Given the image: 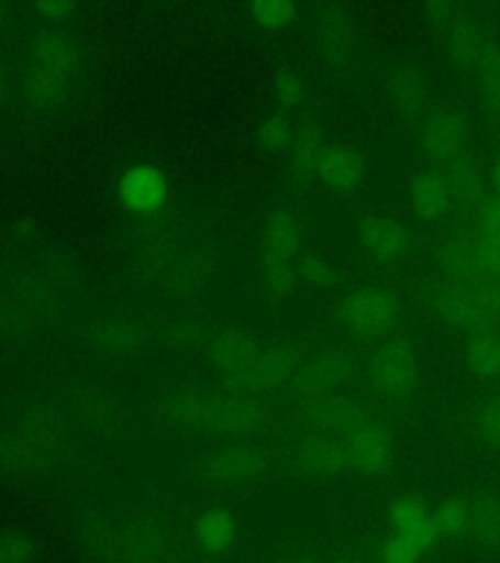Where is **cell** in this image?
Returning a JSON list of instances; mask_svg holds the SVG:
<instances>
[{"instance_id":"29","label":"cell","mask_w":500,"mask_h":563,"mask_svg":"<svg viewBox=\"0 0 500 563\" xmlns=\"http://www.w3.org/2000/svg\"><path fill=\"white\" fill-rule=\"evenodd\" d=\"M467 522L471 527V534L479 544H500V501L491 495H477L469 509Z\"/></svg>"},{"instance_id":"10","label":"cell","mask_w":500,"mask_h":563,"mask_svg":"<svg viewBox=\"0 0 500 563\" xmlns=\"http://www.w3.org/2000/svg\"><path fill=\"white\" fill-rule=\"evenodd\" d=\"M263 470V452L251 446L213 450L198 462V474L213 484H246Z\"/></svg>"},{"instance_id":"9","label":"cell","mask_w":500,"mask_h":563,"mask_svg":"<svg viewBox=\"0 0 500 563\" xmlns=\"http://www.w3.org/2000/svg\"><path fill=\"white\" fill-rule=\"evenodd\" d=\"M467 143H469V125L466 118L456 110L442 108L422 120V151L432 161L446 165L466 153Z\"/></svg>"},{"instance_id":"31","label":"cell","mask_w":500,"mask_h":563,"mask_svg":"<svg viewBox=\"0 0 500 563\" xmlns=\"http://www.w3.org/2000/svg\"><path fill=\"white\" fill-rule=\"evenodd\" d=\"M264 288L270 298H286L293 288L296 282V266L293 258H280V256H263Z\"/></svg>"},{"instance_id":"44","label":"cell","mask_w":500,"mask_h":563,"mask_svg":"<svg viewBox=\"0 0 500 563\" xmlns=\"http://www.w3.org/2000/svg\"><path fill=\"white\" fill-rule=\"evenodd\" d=\"M276 95L286 108H296L303 102L305 88L293 70L284 69L278 73V79H276Z\"/></svg>"},{"instance_id":"35","label":"cell","mask_w":500,"mask_h":563,"mask_svg":"<svg viewBox=\"0 0 500 563\" xmlns=\"http://www.w3.org/2000/svg\"><path fill=\"white\" fill-rule=\"evenodd\" d=\"M467 358L475 372L491 376L500 372V339L492 334H477L474 343L469 344Z\"/></svg>"},{"instance_id":"39","label":"cell","mask_w":500,"mask_h":563,"mask_svg":"<svg viewBox=\"0 0 500 563\" xmlns=\"http://www.w3.org/2000/svg\"><path fill=\"white\" fill-rule=\"evenodd\" d=\"M32 319L34 317L18 301L16 296H0V331L22 333Z\"/></svg>"},{"instance_id":"19","label":"cell","mask_w":500,"mask_h":563,"mask_svg":"<svg viewBox=\"0 0 500 563\" xmlns=\"http://www.w3.org/2000/svg\"><path fill=\"white\" fill-rule=\"evenodd\" d=\"M444 183L448 188L449 200L457 206L474 208L484 198V175L471 155H459L446 163Z\"/></svg>"},{"instance_id":"37","label":"cell","mask_w":500,"mask_h":563,"mask_svg":"<svg viewBox=\"0 0 500 563\" xmlns=\"http://www.w3.org/2000/svg\"><path fill=\"white\" fill-rule=\"evenodd\" d=\"M24 18L20 16L14 0H0V45L9 49L14 57L20 52V37H22Z\"/></svg>"},{"instance_id":"2","label":"cell","mask_w":500,"mask_h":563,"mask_svg":"<svg viewBox=\"0 0 500 563\" xmlns=\"http://www.w3.org/2000/svg\"><path fill=\"white\" fill-rule=\"evenodd\" d=\"M18 57L40 63L87 82L95 75V55L87 40L67 24L24 22Z\"/></svg>"},{"instance_id":"12","label":"cell","mask_w":500,"mask_h":563,"mask_svg":"<svg viewBox=\"0 0 500 563\" xmlns=\"http://www.w3.org/2000/svg\"><path fill=\"white\" fill-rule=\"evenodd\" d=\"M316 175L331 190L352 192L364 180L366 158L360 151L352 150L346 145H331L325 147L321 155Z\"/></svg>"},{"instance_id":"13","label":"cell","mask_w":500,"mask_h":563,"mask_svg":"<svg viewBox=\"0 0 500 563\" xmlns=\"http://www.w3.org/2000/svg\"><path fill=\"white\" fill-rule=\"evenodd\" d=\"M323 151L325 145L321 123L313 115L303 118L291 140L290 175L293 185L305 186L315 178Z\"/></svg>"},{"instance_id":"27","label":"cell","mask_w":500,"mask_h":563,"mask_svg":"<svg viewBox=\"0 0 500 563\" xmlns=\"http://www.w3.org/2000/svg\"><path fill=\"white\" fill-rule=\"evenodd\" d=\"M391 520L399 530V534L411 538L421 545L422 550L429 548L438 534L434 519L426 515L422 505L411 499H401L391 507Z\"/></svg>"},{"instance_id":"41","label":"cell","mask_w":500,"mask_h":563,"mask_svg":"<svg viewBox=\"0 0 500 563\" xmlns=\"http://www.w3.org/2000/svg\"><path fill=\"white\" fill-rule=\"evenodd\" d=\"M35 545L32 540L14 532L0 534V563H18L34 560Z\"/></svg>"},{"instance_id":"3","label":"cell","mask_w":500,"mask_h":563,"mask_svg":"<svg viewBox=\"0 0 500 563\" xmlns=\"http://www.w3.org/2000/svg\"><path fill=\"white\" fill-rule=\"evenodd\" d=\"M87 90V82L49 69L40 63L16 57L14 104L37 120H52L69 112Z\"/></svg>"},{"instance_id":"14","label":"cell","mask_w":500,"mask_h":563,"mask_svg":"<svg viewBox=\"0 0 500 563\" xmlns=\"http://www.w3.org/2000/svg\"><path fill=\"white\" fill-rule=\"evenodd\" d=\"M396 316V301L381 290L356 291L344 303V319L354 331L384 329L393 323Z\"/></svg>"},{"instance_id":"47","label":"cell","mask_w":500,"mask_h":563,"mask_svg":"<svg viewBox=\"0 0 500 563\" xmlns=\"http://www.w3.org/2000/svg\"><path fill=\"white\" fill-rule=\"evenodd\" d=\"M481 221H484V231L487 239L500 243V196L485 203Z\"/></svg>"},{"instance_id":"46","label":"cell","mask_w":500,"mask_h":563,"mask_svg":"<svg viewBox=\"0 0 500 563\" xmlns=\"http://www.w3.org/2000/svg\"><path fill=\"white\" fill-rule=\"evenodd\" d=\"M421 554V545L416 544L411 538L403 537V534H399L396 540H391V542L384 548V558H386L387 562H414Z\"/></svg>"},{"instance_id":"11","label":"cell","mask_w":500,"mask_h":563,"mask_svg":"<svg viewBox=\"0 0 500 563\" xmlns=\"http://www.w3.org/2000/svg\"><path fill=\"white\" fill-rule=\"evenodd\" d=\"M120 202L140 216H151L163 210L167 203V178L160 170L149 165H137L123 173L118 183Z\"/></svg>"},{"instance_id":"15","label":"cell","mask_w":500,"mask_h":563,"mask_svg":"<svg viewBox=\"0 0 500 563\" xmlns=\"http://www.w3.org/2000/svg\"><path fill=\"white\" fill-rule=\"evenodd\" d=\"M360 239L371 255L393 261L409 251L407 229L391 218L364 216L358 223Z\"/></svg>"},{"instance_id":"28","label":"cell","mask_w":500,"mask_h":563,"mask_svg":"<svg viewBox=\"0 0 500 563\" xmlns=\"http://www.w3.org/2000/svg\"><path fill=\"white\" fill-rule=\"evenodd\" d=\"M411 202L421 220H438L449 202L448 188L444 178L436 175L416 176L411 185Z\"/></svg>"},{"instance_id":"48","label":"cell","mask_w":500,"mask_h":563,"mask_svg":"<svg viewBox=\"0 0 500 563\" xmlns=\"http://www.w3.org/2000/svg\"><path fill=\"white\" fill-rule=\"evenodd\" d=\"M481 261H484L485 273L500 278V243L499 241H485L481 245Z\"/></svg>"},{"instance_id":"30","label":"cell","mask_w":500,"mask_h":563,"mask_svg":"<svg viewBox=\"0 0 500 563\" xmlns=\"http://www.w3.org/2000/svg\"><path fill=\"white\" fill-rule=\"evenodd\" d=\"M196 530H198V538L205 550L225 552L229 545L233 544V538H235V519L229 510L215 507V509L202 512Z\"/></svg>"},{"instance_id":"5","label":"cell","mask_w":500,"mask_h":563,"mask_svg":"<svg viewBox=\"0 0 500 563\" xmlns=\"http://www.w3.org/2000/svg\"><path fill=\"white\" fill-rule=\"evenodd\" d=\"M495 42L497 40L484 20L466 7L454 20L448 34L440 45L446 53L452 69H456L464 77H474L485 53Z\"/></svg>"},{"instance_id":"40","label":"cell","mask_w":500,"mask_h":563,"mask_svg":"<svg viewBox=\"0 0 500 563\" xmlns=\"http://www.w3.org/2000/svg\"><path fill=\"white\" fill-rule=\"evenodd\" d=\"M299 274L316 288L329 290L338 284V274L334 273L333 266L319 256H305L299 263Z\"/></svg>"},{"instance_id":"22","label":"cell","mask_w":500,"mask_h":563,"mask_svg":"<svg viewBox=\"0 0 500 563\" xmlns=\"http://www.w3.org/2000/svg\"><path fill=\"white\" fill-rule=\"evenodd\" d=\"M479 108L487 120L500 122V42L487 49L474 75Z\"/></svg>"},{"instance_id":"17","label":"cell","mask_w":500,"mask_h":563,"mask_svg":"<svg viewBox=\"0 0 500 563\" xmlns=\"http://www.w3.org/2000/svg\"><path fill=\"white\" fill-rule=\"evenodd\" d=\"M88 339L95 349L110 356H130L143 344L140 327L123 317L98 319L88 329Z\"/></svg>"},{"instance_id":"1","label":"cell","mask_w":500,"mask_h":563,"mask_svg":"<svg viewBox=\"0 0 500 563\" xmlns=\"http://www.w3.org/2000/svg\"><path fill=\"white\" fill-rule=\"evenodd\" d=\"M308 37L316 67L326 79L344 80L360 67V27L344 0H308Z\"/></svg>"},{"instance_id":"34","label":"cell","mask_w":500,"mask_h":563,"mask_svg":"<svg viewBox=\"0 0 500 563\" xmlns=\"http://www.w3.org/2000/svg\"><path fill=\"white\" fill-rule=\"evenodd\" d=\"M471 421L477 439L489 449L500 450V397H491L479 405Z\"/></svg>"},{"instance_id":"49","label":"cell","mask_w":500,"mask_h":563,"mask_svg":"<svg viewBox=\"0 0 500 563\" xmlns=\"http://www.w3.org/2000/svg\"><path fill=\"white\" fill-rule=\"evenodd\" d=\"M492 183H495V188H497V192L500 196V158L495 163V168H492Z\"/></svg>"},{"instance_id":"42","label":"cell","mask_w":500,"mask_h":563,"mask_svg":"<svg viewBox=\"0 0 500 563\" xmlns=\"http://www.w3.org/2000/svg\"><path fill=\"white\" fill-rule=\"evenodd\" d=\"M16 97V57L0 45V110L14 104Z\"/></svg>"},{"instance_id":"8","label":"cell","mask_w":500,"mask_h":563,"mask_svg":"<svg viewBox=\"0 0 500 563\" xmlns=\"http://www.w3.org/2000/svg\"><path fill=\"white\" fill-rule=\"evenodd\" d=\"M386 82L389 98L404 123L416 125L429 115V85L416 63L411 59L393 63L387 70Z\"/></svg>"},{"instance_id":"26","label":"cell","mask_w":500,"mask_h":563,"mask_svg":"<svg viewBox=\"0 0 500 563\" xmlns=\"http://www.w3.org/2000/svg\"><path fill=\"white\" fill-rule=\"evenodd\" d=\"M348 450H351L352 460L366 472L384 470L391 457L389 437L374 424L354 432Z\"/></svg>"},{"instance_id":"24","label":"cell","mask_w":500,"mask_h":563,"mask_svg":"<svg viewBox=\"0 0 500 563\" xmlns=\"http://www.w3.org/2000/svg\"><path fill=\"white\" fill-rule=\"evenodd\" d=\"M440 268L448 274L452 280L474 282L485 274L481 261V245H471L466 241H449L438 251Z\"/></svg>"},{"instance_id":"23","label":"cell","mask_w":500,"mask_h":563,"mask_svg":"<svg viewBox=\"0 0 500 563\" xmlns=\"http://www.w3.org/2000/svg\"><path fill=\"white\" fill-rule=\"evenodd\" d=\"M299 223L290 210H276L266 220L263 231V256L293 258L299 246Z\"/></svg>"},{"instance_id":"32","label":"cell","mask_w":500,"mask_h":563,"mask_svg":"<svg viewBox=\"0 0 500 563\" xmlns=\"http://www.w3.org/2000/svg\"><path fill=\"white\" fill-rule=\"evenodd\" d=\"M77 413L80 421L97 431H110L120 424V409H115V405L108 401L105 397H80L77 401Z\"/></svg>"},{"instance_id":"16","label":"cell","mask_w":500,"mask_h":563,"mask_svg":"<svg viewBox=\"0 0 500 563\" xmlns=\"http://www.w3.org/2000/svg\"><path fill=\"white\" fill-rule=\"evenodd\" d=\"M348 356L331 352L311 362L296 378V391L303 397H319L333 391L351 376Z\"/></svg>"},{"instance_id":"38","label":"cell","mask_w":500,"mask_h":563,"mask_svg":"<svg viewBox=\"0 0 500 563\" xmlns=\"http://www.w3.org/2000/svg\"><path fill=\"white\" fill-rule=\"evenodd\" d=\"M256 140L264 150L268 151H281L290 147L291 140H293L290 122L284 115L268 118L256 133Z\"/></svg>"},{"instance_id":"43","label":"cell","mask_w":500,"mask_h":563,"mask_svg":"<svg viewBox=\"0 0 500 563\" xmlns=\"http://www.w3.org/2000/svg\"><path fill=\"white\" fill-rule=\"evenodd\" d=\"M35 14L44 22L67 24L79 9V0H34Z\"/></svg>"},{"instance_id":"45","label":"cell","mask_w":500,"mask_h":563,"mask_svg":"<svg viewBox=\"0 0 500 563\" xmlns=\"http://www.w3.org/2000/svg\"><path fill=\"white\" fill-rule=\"evenodd\" d=\"M434 525L438 532H457L467 525V509L462 503L449 501L440 507Z\"/></svg>"},{"instance_id":"36","label":"cell","mask_w":500,"mask_h":563,"mask_svg":"<svg viewBox=\"0 0 500 563\" xmlns=\"http://www.w3.org/2000/svg\"><path fill=\"white\" fill-rule=\"evenodd\" d=\"M253 16L266 30H281L296 16L293 0H253Z\"/></svg>"},{"instance_id":"4","label":"cell","mask_w":500,"mask_h":563,"mask_svg":"<svg viewBox=\"0 0 500 563\" xmlns=\"http://www.w3.org/2000/svg\"><path fill=\"white\" fill-rule=\"evenodd\" d=\"M168 421L188 431L238 434L263 421L258 405L202 394H180L165 405Z\"/></svg>"},{"instance_id":"25","label":"cell","mask_w":500,"mask_h":563,"mask_svg":"<svg viewBox=\"0 0 500 563\" xmlns=\"http://www.w3.org/2000/svg\"><path fill=\"white\" fill-rule=\"evenodd\" d=\"M311 419L319 427L329 429V431L351 432V434L371 424L368 413L362 409L360 405L351 404V401H338V399L319 401L311 409Z\"/></svg>"},{"instance_id":"6","label":"cell","mask_w":500,"mask_h":563,"mask_svg":"<svg viewBox=\"0 0 500 563\" xmlns=\"http://www.w3.org/2000/svg\"><path fill=\"white\" fill-rule=\"evenodd\" d=\"M369 376L384 396H409L419 376L413 344L404 339H393L384 344L371 361Z\"/></svg>"},{"instance_id":"33","label":"cell","mask_w":500,"mask_h":563,"mask_svg":"<svg viewBox=\"0 0 500 563\" xmlns=\"http://www.w3.org/2000/svg\"><path fill=\"white\" fill-rule=\"evenodd\" d=\"M466 0H422V12L436 42H442L459 12L466 9Z\"/></svg>"},{"instance_id":"21","label":"cell","mask_w":500,"mask_h":563,"mask_svg":"<svg viewBox=\"0 0 500 563\" xmlns=\"http://www.w3.org/2000/svg\"><path fill=\"white\" fill-rule=\"evenodd\" d=\"M351 450L329 439L308 440L298 450L299 466L311 475L341 474L351 466Z\"/></svg>"},{"instance_id":"18","label":"cell","mask_w":500,"mask_h":563,"mask_svg":"<svg viewBox=\"0 0 500 563\" xmlns=\"http://www.w3.org/2000/svg\"><path fill=\"white\" fill-rule=\"evenodd\" d=\"M260 354V346L241 331H225L211 344L210 356L218 368L229 376H243Z\"/></svg>"},{"instance_id":"7","label":"cell","mask_w":500,"mask_h":563,"mask_svg":"<svg viewBox=\"0 0 500 563\" xmlns=\"http://www.w3.org/2000/svg\"><path fill=\"white\" fill-rule=\"evenodd\" d=\"M426 301L442 321L456 327L459 331L489 333L499 321L479 299L475 298L474 291L469 290L466 284L456 288L432 290L431 294H426Z\"/></svg>"},{"instance_id":"20","label":"cell","mask_w":500,"mask_h":563,"mask_svg":"<svg viewBox=\"0 0 500 563\" xmlns=\"http://www.w3.org/2000/svg\"><path fill=\"white\" fill-rule=\"evenodd\" d=\"M298 366V352L291 349H273L260 351L256 361L251 364L243 376H238L243 384L251 387H274L284 379L290 378L291 372Z\"/></svg>"}]
</instances>
